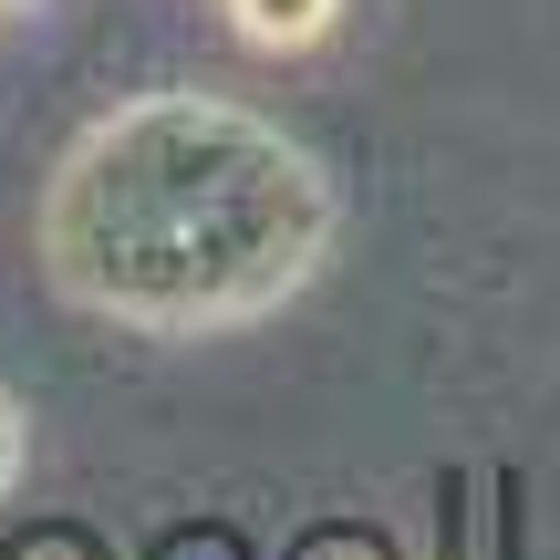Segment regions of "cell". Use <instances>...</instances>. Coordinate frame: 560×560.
<instances>
[{"mask_svg": "<svg viewBox=\"0 0 560 560\" xmlns=\"http://www.w3.org/2000/svg\"><path fill=\"white\" fill-rule=\"evenodd\" d=\"M322 560H384L374 540H353V529H322Z\"/></svg>", "mask_w": 560, "mask_h": 560, "instance_id": "3", "label": "cell"}, {"mask_svg": "<svg viewBox=\"0 0 560 560\" xmlns=\"http://www.w3.org/2000/svg\"><path fill=\"white\" fill-rule=\"evenodd\" d=\"M11 457H21V425H11V405H0V488H11Z\"/></svg>", "mask_w": 560, "mask_h": 560, "instance_id": "4", "label": "cell"}, {"mask_svg": "<svg viewBox=\"0 0 560 560\" xmlns=\"http://www.w3.org/2000/svg\"><path fill=\"white\" fill-rule=\"evenodd\" d=\"M0 560H104V540H94V529H73V520H32V529L0 540Z\"/></svg>", "mask_w": 560, "mask_h": 560, "instance_id": "2", "label": "cell"}, {"mask_svg": "<svg viewBox=\"0 0 560 560\" xmlns=\"http://www.w3.org/2000/svg\"><path fill=\"white\" fill-rule=\"evenodd\" d=\"M229 11H240L249 42H280V52H291V42H312L322 21H332V0H229Z\"/></svg>", "mask_w": 560, "mask_h": 560, "instance_id": "1", "label": "cell"}]
</instances>
